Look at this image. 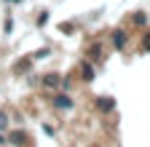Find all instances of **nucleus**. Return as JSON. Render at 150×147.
<instances>
[{
	"label": "nucleus",
	"mask_w": 150,
	"mask_h": 147,
	"mask_svg": "<svg viewBox=\"0 0 150 147\" xmlns=\"http://www.w3.org/2000/svg\"><path fill=\"white\" fill-rule=\"evenodd\" d=\"M56 104H59V107H70L72 102H70L67 96H56Z\"/></svg>",
	"instance_id": "obj_1"
},
{
	"label": "nucleus",
	"mask_w": 150,
	"mask_h": 147,
	"mask_svg": "<svg viewBox=\"0 0 150 147\" xmlns=\"http://www.w3.org/2000/svg\"><path fill=\"white\" fill-rule=\"evenodd\" d=\"M115 46H123V32H115Z\"/></svg>",
	"instance_id": "obj_2"
},
{
	"label": "nucleus",
	"mask_w": 150,
	"mask_h": 147,
	"mask_svg": "<svg viewBox=\"0 0 150 147\" xmlns=\"http://www.w3.org/2000/svg\"><path fill=\"white\" fill-rule=\"evenodd\" d=\"M6 126H8V120H6V115H3V113H0V128H6Z\"/></svg>",
	"instance_id": "obj_3"
},
{
	"label": "nucleus",
	"mask_w": 150,
	"mask_h": 147,
	"mask_svg": "<svg viewBox=\"0 0 150 147\" xmlns=\"http://www.w3.org/2000/svg\"><path fill=\"white\" fill-rule=\"evenodd\" d=\"M145 48H150V38H145Z\"/></svg>",
	"instance_id": "obj_4"
}]
</instances>
